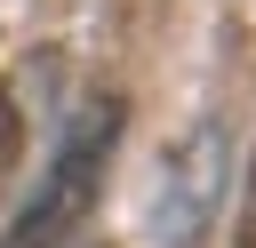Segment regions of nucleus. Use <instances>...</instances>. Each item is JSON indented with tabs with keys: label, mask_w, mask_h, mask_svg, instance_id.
Returning <instances> with one entry per match:
<instances>
[{
	"label": "nucleus",
	"mask_w": 256,
	"mask_h": 248,
	"mask_svg": "<svg viewBox=\"0 0 256 248\" xmlns=\"http://www.w3.org/2000/svg\"><path fill=\"white\" fill-rule=\"evenodd\" d=\"M120 128H128V104H120L112 88H96V96L56 128V152H48L40 184L24 192V208L8 216L0 248H64V240L96 216V200H104V176H112Z\"/></svg>",
	"instance_id": "obj_1"
},
{
	"label": "nucleus",
	"mask_w": 256,
	"mask_h": 248,
	"mask_svg": "<svg viewBox=\"0 0 256 248\" xmlns=\"http://www.w3.org/2000/svg\"><path fill=\"white\" fill-rule=\"evenodd\" d=\"M16 160H24V112H16V96L0 88V200H8V176H16Z\"/></svg>",
	"instance_id": "obj_3"
},
{
	"label": "nucleus",
	"mask_w": 256,
	"mask_h": 248,
	"mask_svg": "<svg viewBox=\"0 0 256 248\" xmlns=\"http://www.w3.org/2000/svg\"><path fill=\"white\" fill-rule=\"evenodd\" d=\"M216 200H224V128H216V120H200V128L160 160V192H152L144 232H152L160 248H200V232H208Z\"/></svg>",
	"instance_id": "obj_2"
},
{
	"label": "nucleus",
	"mask_w": 256,
	"mask_h": 248,
	"mask_svg": "<svg viewBox=\"0 0 256 248\" xmlns=\"http://www.w3.org/2000/svg\"><path fill=\"white\" fill-rule=\"evenodd\" d=\"M232 248H256V152H248V176H240V208H232Z\"/></svg>",
	"instance_id": "obj_4"
}]
</instances>
